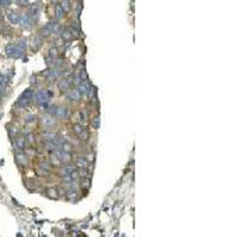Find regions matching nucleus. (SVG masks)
<instances>
[{"label": "nucleus", "instance_id": "obj_1", "mask_svg": "<svg viewBox=\"0 0 237 237\" xmlns=\"http://www.w3.org/2000/svg\"><path fill=\"white\" fill-rule=\"evenodd\" d=\"M51 96H52L51 92L40 90V92H38L36 94V101H37L38 106H40V107H48V103H49V100H50Z\"/></svg>", "mask_w": 237, "mask_h": 237}, {"label": "nucleus", "instance_id": "obj_2", "mask_svg": "<svg viewBox=\"0 0 237 237\" xmlns=\"http://www.w3.org/2000/svg\"><path fill=\"white\" fill-rule=\"evenodd\" d=\"M24 51H25V49L18 44L17 45H9L6 48V53L10 57H14V58H21L24 55Z\"/></svg>", "mask_w": 237, "mask_h": 237}, {"label": "nucleus", "instance_id": "obj_3", "mask_svg": "<svg viewBox=\"0 0 237 237\" xmlns=\"http://www.w3.org/2000/svg\"><path fill=\"white\" fill-rule=\"evenodd\" d=\"M19 24L25 28H31L32 27V19L28 14H23L19 18Z\"/></svg>", "mask_w": 237, "mask_h": 237}, {"label": "nucleus", "instance_id": "obj_4", "mask_svg": "<svg viewBox=\"0 0 237 237\" xmlns=\"http://www.w3.org/2000/svg\"><path fill=\"white\" fill-rule=\"evenodd\" d=\"M19 18H20V14L17 13L16 11H9L7 12V19H9V21L11 24H18Z\"/></svg>", "mask_w": 237, "mask_h": 237}, {"label": "nucleus", "instance_id": "obj_5", "mask_svg": "<svg viewBox=\"0 0 237 237\" xmlns=\"http://www.w3.org/2000/svg\"><path fill=\"white\" fill-rule=\"evenodd\" d=\"M56 116L58 118H67L69 115V110L65 107H61V108H56Z\"/></svg>", "mask_w": 237, "mask_h": 237}, {"label": "nucleus", "instance_id": "obj_6", "mask_svg": "<svg viewBox=\"0 0 237 237\" xmlns=\"http://www.w3.org/2000/svg\"><path fill=\"white\" fill-rule=\"evenodd\" d=\"M39 13V7H38V5L37 4H33V5H31V7L28 9V16L31 17V19H36V18H38V14Z\"/></svg>", "mask_w": 237, "mask_h": 237}, {"label": "nucleus", "instance_id": "obj_7", "mask_svg": "<svg viewBox=\"0 0 237 237\" xmlns=\"http://www.w3.org/2000/svg\"><path fill=\"white\" fill-rule=\"evenodd\" d=\"M42 123H43L44 127L51 128V127H53L56 125V121H55V118H52L50 116H44V117H42Z\"/></svg>", "mask_w": 237, "mask_h": 237}, {"label": "nucleus", "instance_id": "obj_8", "mask_svg": "<svg viewBox=\"0 0 237 237\" xmlns=\"http://www.w3.org/2000/svg\"><path fill=\"white\" fill-rule=\"evenodd\" d=\"M89 90H90V85H89V83L87 81H83L78 87V93L81 95H84V94H88Z\"/></svg>", "mask_w": 237, "mask_h": 237}, {"label": "nucleus", "instance_id": "obj_9", "mask_svg": "<svg viewBox=\"0 0 237 237\" xmlns=\"http://www.w3.org/2000/svg\"><path fill=\"white\" fill-rule=\"evenodd\" d=\"M67 97L70 100V101H78L79 99H81V94L78 93V90H71V92H69L68 94H67Z\"/></svg>", "mask_w": 237, "mask_h": 237}, {"label": "nucleus", "instance_id": "obj_10", "mask_svg": "<svg viewBox=\"0 0 237 237\" xmlns=\"http://www.w3.org/2000/svg\"><path fill=\"white\" fill-rule=\"evenodd\" d=\"M57 158L61 160L62 162H67V161L70 160V153L64 152V151H59V152L57 153Z\"/></svg>", "mask_w": 237, "mask_h": 237}, {"label": "nucleus", "instance_id": "obj_11", "mask_svg": "<svg viewBox=\"0 0 237 237\" xmlns=\"http://www.w3.org/2000/svg\"><path fill=\"white\" fill-rule=\"evenodd\" d=\"M69 87H70V81L69 79H62V81H59V83H58V88H59V90L61 92H67L69 89Z\"/></svg>", "mask_w": 237, "mask_h": 237}, {"label": "nucleus", "instance_id": "obj_12", "mask_svg": "<svg viewBox=\"0 0 237 237\" xmlns=\"http://www.w3.org/2000/svg\"><path fill=\"white\" fill-rule=\"evenodd\" d=\"M14 147L17 148V150H19V151H23L24 148H25V141H24V139H21V138L17 139L14 141Z\"/></svg>", "mask_w": 237, "mask_h": 237}, {"label": "nucleus", "instance_id": "obj_13", "mask_svg": "<svg viewBox=\"0 0 237 237\" xmlns=\"http://www.w3.org/2000/svg\"><path fill=\"white\" fill-rule=\"evenodd\" d=\"M64 13H65V11L62 9L61 5H57V6H56V18H57V19L64 18Z\"/></svg>", "mask_w": 237, "mask_h": 237}, {"label": "nucleus", "instance_id": "obj_14", "mask_svg": "<svg viewBox=\"0 0 237 237\" xmlns=\"http://www.w3.org/2000/svg\"><path fill=\"white\" fill-rule=\"evenodd\" d=\"M30 99H25V97H20L19 99V101L17 102V106H19L20 108H25V107H27L28 104H30Z\"/></svg>", "mask_w": 237, "mask_h": 237}, {"label": "nucleus", "instance_id": "obj_15", "mask_svg": "<svg viewBox=\"0 0 237 237\" xmlns=\"http://www.w3.org/2000/svg\"><path fill=\"white\" fill-rule=\"evenodd\" d=\"M32 96H33L32 90H31V89H27V90H25V92L21 94V96H20V97H25V99H30V100H31V99H32Z\"/></svg>", "mask_w": 237, "mask_h": 237}, {"label": "nucleus", "instance_id": "obj_16", "mask_svg": "<svg viewBox=\"0 0 237 237\" xmlns=\"http://www.w3.org/2000/svg\"><path fill=\"white\" fill-rule=\"evenodd\" d=\"M56 138H57L56 133H46V134H44V139L46 141H53Z\"/></svg>", "mask_w": 237, "mask_h": 237}, {"label": "nucleus", "instance_id": "obj_17", "mask_svg": "<svg viewBox=\"0 0 237 237\" xmlns=\"http://www.w3.org/2000/svg\"><path fill=\"white\" fill-rule=\"evenodd\" d=\"M77 164H78V166H81V168L82 167H87V159H85V157H79L78 160H77Z\"/></svg>", "mask_w": 237, "mask_h": 237}, {"label": "nucleus", "instance_id": "obj_18", "mask_svg": "<svg viewBox=\"0 0 237 237\" xmlns=\"http://www.w3.org/2000/svg\"><path fill=\"white\" fill-rule=\"evenodd\" d=\"M61 6H62V9L64 11H69L70 10V1H69V0H63Z\"/></svg>", "mask_w": 237, "mask_h": 237}, {"label": "nucleus", "instance_id": "obj_19", "mask_svg": "<svg viewBox=\"0 0 237 237\" xmlns=\"http://www.w3.org/2000/svg\"><path fill=\"white\" fill-rule=\"evenodd\" d=\"M35 120H36V115L35 114H30V115H27L26 116V123H32V122H35Z\"/></svg>", "mask_w": 237, "mask_h": 237}, {"label": "nucleus", "instance_id": "obj_20", "mask_svg": "<svg viewBox=\"0 0 237 237\" xmlns=\"http://www.w3.org/2000/svg\"><path fill=\"white\" fill-rule=\"evenodd\" d=\"M78 136H79L82 140H84V141H85V140H88V138H89V133H88V132L85 131V128H84V129H83V131H82V132L78 134Z\"/></svg>", "mask_w": 237, "mask_h": 237}, {"label": "nucleus", "instance_id": "obj_21", "mask_svg": "<svg viewBox=\"0 0 237 237\" xmlns=\"http://www.w3.org/2000/svg\"><path fill=\"white\" fill-rule=\"evenodd\" d=\"M74 170H75V168L71 167V166H65V167L62 170V173H63V175H64V174H69V173H71Z\"/></svg>", "mask_w": 237, "mask_h": 237}, {"label": "nucleus", "instance_id": "obj_22", "mask_svg": "<svg viewBox=\"0 0 237 237\" xmlns=\"http://www.w3.org/2000/svg\"><path fill=\"white\" fill-rule=\"evenodd\" d=\"M18 160H19V162L20 164H26L27 162V158L24 155V154H18Z\"/></svg>", "mask_w": 237, "mask_h": 237}, {"label": "nucleus", "instance_id": "obj_23", "mask_svg": "<svg viewBox=\"0 0 237 237\" xmlns=\"http://www.w3.org/2000/svg\"><path fill=\"white\" fill-rule=\"evenodd\" d=\"M33 46H35V49H37V48H39L40 46V44H42V40H40V38H38V37H36L35 39H33Z\"/></svg>", "mask_w": 237, "mask_h": 237}, {"label": "nucleus", "instance_id": "obj_24", "mask_svg": "<svg viewBox=\"0 0 237 237\" xmlns=\"http://www.w3.org/2000/svg\"><path fill=\"white\" fill-rule=\"evenodd\" d=\"M83 129H84V128H83L82 126H79V125H76V126L74 127V131H75V133H77V135H78Z\"/></svg>", "mask_w": 237, "mask_h": 237}, {"label": "nucleus", "instance_id": "obj_25", "mask_svg": "<svg viewBox=\"0 0 237 237\" xmlns=\"http://www.w3.org/2000/svg\"><path fill=\"white\" fill-rule=\"evenodd\" d=\"M48 109H49L48 111H49L50 114H55V113H56V107L52 106V104H51V106H48Z\"/></svg>", "mask_w": 237, "mask_h": 237}, {"label": "nucleus", "instance_id": "obj_26", "mask_svg": "<svg viewBox=\"0 0 237 237\" xmlns=\"http://www.w3.org/2000/svg\"><path fill=\"white\" fill-rule=\"evenodd\" d=\"M62 36H63V38H64V39H70V38H71V35H70V32H69V31L63 32V35H62Z\"/></svg>", "mask_w": 237, "mask_h": 237}, {"label": "nucleus", "instance_id": "obj_27", "mask_svg": "<svg viewBox=\"0 0 237 237\" xmlns=\"http://www.w3.org/2000/svg\"><path fill=\"white\" fill-rule=\"evenodd\" d=\"M17 4H19L20 6H26L27 5V0H17Z\"/></svg>", "mask_w": 237, "mask_h": 237}, {"label": "nucleus", "instance_id": "obj_28", "mask_svg": "<svg viewBox=\"0 0 237 237\" xmlns=\"http://www.w3.org/2000/svg\"><path fill=\"white\" fill-rule=\"evenodd\" d=\"M79 77H81V79H82V81H85V78H87V74H85V71H84V70H82V71H81Z\"/></svg>", "mask_w": 237, "mask_h": 237}, {"label": "nucleus", "instance_id": "obj_29", "mask_svg": "<svg viewBox=\"0 0 237 237\" xmlns=\"http://www.w3.org/2000/svg\"><path fill=\"white\" fill-rule=\"evenodd\" d=\"M93 125H94L96 128H99V127H100V118H99V117H96V120H94Z\"/></svg>", "mask_w": 237, "mask_h": 237}, {"label": "nucleus", "instance_id": "obj_30", "mask_svg": "<svg viewBox=\"0 0 237 237\" xmlns=\"http://www.w3.org/2000/svg\"><path fill=\"white\" fill-rule=\"evenodd\" d=\"M50 56L51 57H56L57 56V50L56 49H51L50 50Z\"/></svg>", "mask_w": 237, "mask_h": 237}]
</instances>
